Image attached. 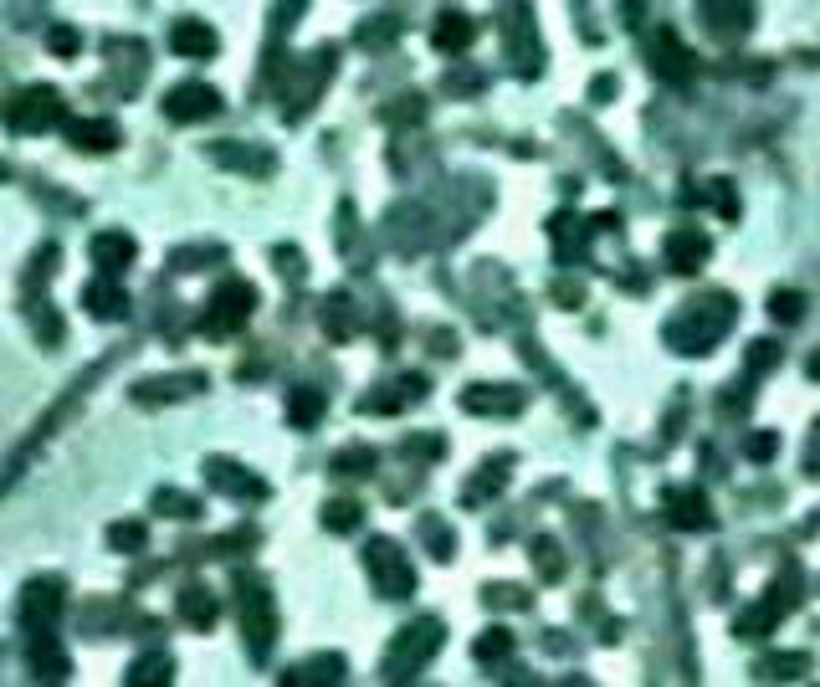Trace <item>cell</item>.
Listing matches in <instances>:
<instances>
[{
	"label": "cell",
	"mask_w": 820,
	"mask_h": 687,
	"mask_svg": "<svg viewBox=\"0 0 820 687\" xmlns=\"http://www.w3.org/2000/svg\"><path fill=\"white\" fill-rule=\"evenodd\" d=\"M733 318H739V303L729 293H702V298L682 303L677 314L667 318V344L677 355H708L723 334L733 329Z\"/></svg>",
	"instance_id": "cell-1"
},
{
	"label": "cell",
	"mask_w": 820,
	"mask_h": 687,
	"mask_svg": "<svg viewBox=\"0 0 820 687\" xmlns=\"http://www.w3.org/2000/svg\"><path fill=\"white\" fill-rule=\"evenodd\" d=\"M441 642H447V631H441V621L436 615H426V621H411V626L390 642L385 652V677L390 683H405V677H416L426 662L441 652Z\"/></svg>",
	"instance_id": "cell-2"
},
{
	"label": "cell",
	"mask_w": 820,
	"mask_h": 687,
	"mask_svg": "<svg viewBox=\"0 0 820 687\" xmlns=\"http://www.w3.org/2000/svg\"><path fill=\"white\" fill-rule=\"evenodd\" d=\"M237 611H241V631H247L252 657H267L272 642H277V606H272V590L256 575H241L237 580Z\"/></svg>",
	"instance_id": "cell-3"
},
{
	"label": "cell",
	"mask_w": 820,
	"mask_h": 687,
	"mask_svg": "<svg viewBox=\"0 0 820 687\" xmlns=\"http://www.w3.org/2000/svg\"><path fill=\"white\" fill-rule=\"evenodd\" d=\"M795 600H800V569H785L775 590H769L764 600H754V606H748V611L733 621V636H744V642H754V636H769V631H775L779 621L795 611Z\"/></svg>",
	"instance_id": "cell-4"
},
{
	"label": "cell",
	"mask_w": 820,
	"mask_h": 687,
	"mask_svg": "<svg viewBox=\"0 0 820 687\" xmlns=\"http://www.w3.org/2000/svg\"><path fill=\"white\" fill-rule=\"evenodd\" d=\"M364 569H370L374 590L385 600H405L416 590V569H411V559H405V549L395 538H370L364 544Z\"/></svg>",
	"instance_id": "cell-5"
},
{
	"label": "cell",
	"mask_w": 820,
	"mask_h": 687,
	"mask_svg": "<svg viewBox=\"0 0 820 687\" xmlns=\"http://www.w3.org/2000/svg\"><path fill=\"white\" fill-rule=\"evenodd\" d=\"M57 123H67V103L57 88H26L21 98L6 103V129L11 134H52Z\"/></svg>",
	"instance_id": "cell-6"
},
{
	"label": "cell",
	"mask_w": 820,
	"mask_h": 687,
	"mask_svg": "<svg viewBox=\"0 0 820 687\" xmlns=\"http://www.w3.org/2000/svg\"><path fill=\"white\" fill-rule=\"evenodd\" d=\"M252 314H256V287L241 283V277H231V283H221L216 293H210L206 314H200V329L221 339V334H237Z\"/></svg>",
	"instance_id": "cell-7"
},
{
	"label": "cell",
	"mask_w": 820,
	"mask_h": 687,
	"mask_svg": "<svg viewBox=\"0 0 820 687\" xmlns=\"http://www.w3.org/2000/svg\"><path fill=\"white\" fill-rule=\"evenodd\" d=\"M62 606H67V596H62V580H26L21 585V596H15V626L26 631V636H36V631H57V615Z\"/></svg>",
	"instance_id": "cell-8"
},
{
	"label": "cell",
	"mask_w": 820,
	"mask_h": 687,
	"mask_svg": "<svg viewBox=\"0 0 820 687\" xmlns=\"http://www.w3.org/2000/svg\"><path fill=\"white\" fill-rule=\"evenodd\" d=\"M221 113V92L210 83H179V88L164 92V119L175 123H206Z\"/></svg>",
	"instance_id": "cell-9"
},
{
	"label": "cell",
	"mask_w": 820,
	"mask_h": 687,
	"mask_svg": "<svg viewBox=\"0 0 820 687\" xmlns=\"http://www.w3.org/2000/svg\"><path fill=\"white\" fill-rule=\"evenodd\" d=\"M698 15L718 42H739L754 31V0H698Z\"/></svg>",
	"instance_id": "cell-10"
},
{
	"label": "cell",
	"mask_w": 820,
	"mask_h": 687,
	"mask_svg": "<svg viewBox=\"0 0 820 687\" xmlns=\"http://www.w3.org/2000/svg\"><path fill=\"white\" fill-rule=\"evenodd\" d=\"M646 52H652V73L662 77V83H687V77H692V67H698L677 31H656Z\"/></svg>",
	"instance_id": "cell-11"
},
{
	"label": "cell",
	"mask_w": 820,
	"mask_h": 687,
	"mask_svg": "<svg viewBox=\"0 0 820 687\" xmlns=\"http://www.w3.org/2000/svg\"><path fill=\"white\" fill-rule=\"evenodd\" d=\"M662 252H667L671 272H698L702 262L713 257V241H708V231H698V226H677V231H667Z\"/></svg>",
	"instance_id": "cell-12"
},
{
	"label": "cell",
	"mask_w": 820,
	"mask_h": 687,
	"mask_svg": "<svg viewBox=\"0 0 820 687\" xmlns=\"http://www.w3.org/2000/svg\"><path fill=\"white\" fill-rule=\"evenodd\" d=\"M88 257H92V268L103 272V277H123V272L134 268V237L129 231H98V237L88 241Z\"/></svg>",
	"instance_id": "cell-13"
},
{
	"label": "cell",
	"mask_w": 820,
	"mask_h": 687,
	"mask_svg": "<svg viewBox=\"0 0 820 687\" xmlns=\"http://www.w3.org/2000/svg\"><path fill=\"white\" fill-rule=\"evenodd\" d=\"M206 482L216 488V493H226V498H267V482L256 478V472H247L241 462H231V457H210Z\"/></svg>",
	"instance_id": "cell-14"
},
{
	"label": "cell",
	"mask_w": 820,
	"mask_h": 687,
	"mask_svg": "<svg viewBox=\"0 0 820 687\" xmlns=\"http://www.w3.org/2000/svg\"><path fill=\"white\" fill-rule=\"evenodd\" d=\"M216 46H221V36H216V26H206L200 15H179L175 26H170V52H175V57L206 62V57H216Z\"/></svg>",
	"instance_id": "cell-15"
},
{
	"label": "cell",
	"mask_w": 820,
	"mask_h": 687,
	"mask_svg": "<svg viewBox=\"0 0 820 687\" xmlns=\"http://www.w3.org/2000/svg\"><path fill=\"white\" fill-rule=\"evenodd\" d=\"M507 57H513V67H518L523 77L538 73V42H534V15H528V6H513V11H507Z\"/></svg>",
	"instance_id": "cell-16"
},
{
	"label": "cell",
	"mask_w": 820,
	"mask_h": 687,
	"mask_svg": "<svg viewBox=\"0 0 820 687\" xmlns=\"http://www.w3.org/2000/svg\"><path fill=\"white\" fill-rule=\"evenodd\" d=\"M26 662H31V677H42V683H62V677L73 673V662H67V652H62V642L52 631L26 636Z\"/></svg>",
	"instance_id": "cell-17"
},
{
	"label": "cell",
	"mask_w": 820,
	"mask_h": 687,
	"mask_svg": "<svg viewBox=\"0 0 820 687\" xmlns=\"http://www.w3.org/2000/svg\"><path fill=\"white\" fill-rule=\"evenodd\" d=\"M83 308H88L98 324H119V318H129V293H123L113 277H92L88 287H83Z\"/></svg>",
	"instance_id": "cell-18"
},
{
	"label": "cell",
	"mask_w": 820,
	"mask_h": 687,
	"mask_svg": "<svg viewBox=\"0 0 820 687\" xmlns=\"http://www.w3.org/2000/svg\"><path fill=\"white\" fill-rule=\"evenodd\" d=\"M462 411H472V416H518V411H523V390H513V385H472V390H462Z\"/></svg>",
	"instance_id": "cell-19"
},
{
	"label": "cell",
	"mask_w": 820,
	"mask_h": 687,
	"mask_svg": "<svg viewBox=\"0 0 820 687\" xmlns=\"http://www.w3.org/2000/svg\"><path fill=\"white\" fill-rule=\"evenodd\" d=\"M62 129H67V139H73V150H83V154H113L119 150V139H123L113 119H67Z\"/></svg>",
	"instance_id": "cell-20"
},
{
	"label": "cell",
	"mask_w": 820,
	"mask_h": 687,
	"mask_svg": "<svg viewBox=\"0 0 820 687\" xmlns=\"http://www.w3.org/2000/svg\"><path fill=\"white\" fill-rule=\"evenodd\" d=\"M478 42V21L467 11H441L431 26V46L436 52H447V57H462L467 46Z\"/></svg>",
	"instance_id": "cell-21"
},
{
	"label": "cell",
	"mask_w": 820,
	"mask_h": 687,
	"mask_svg": "<svg viewBox=\"0 0 820 687\" xmlns=\"http://www.w3.org/2000/svg\"><path fill=\"white\" fill-rule=\"evenodd\" d=\"M662 503H667V519L677 523V528H713L708 498H702L698 488H667V493H662Z\"/></svg>",
	"instance_id": "cell-22"
},
{
	"label": "cell",
	"mask_w": 820,
	"mask_h": 687,
	"mask_svg": "<svg viewBox=\"0 0 820 687\" xmlns=\"http://www.w3.org/2000/svg\"><path fill=\"white\" fill-rule=\"evenodd\" d=\"M206 380L200 374H160V380H144L134 385V401L139 405H164V401H185V395H200Z\"/></svg>",
	"instance_id": "cell-23"
},
{
	"label": "cell",
	"mask_w": 820,
	"mask_h": 687,
	"mask_svg": "<svg viewBox=\"0 0 820 687\" xmlns=\"http://www.w3.org/2000/svg\"><path fill=\"white\" fill-rule=\"evenodd\" d=\"M175 615L185 621V626L206 631L216 626V615H221V600H216V590H206V585H185L175 596Z\"/></svg>",
	"instance_id": "cell-24"
},
{
	"label": "cell",
	"mask_w": 820,
	"mask_h": 687,
	"mask_svg": "<svg viewBox=\"0 0 820 687\" xmlns=\"http://www.w3.org/2000/svg\"><path fill=\"white\" fill-rule=\"evenodd\" d=\"M411 401H426V380H420V374H405V380H395V385L390 390H374V395H364V401H359V411H405V405Z\"/></svg>",
	"instance_id": "cell-25"
},
{
	"label": "cell",
	"mask_w": 820,
	"mask_h": 687,
	"mask_svg": "<svg viewBox=\"0 0 820 687\" xmlns=\"http://www.w3.org/2000/svg\"><path fill=\"white\" fill-rule=\"evenodd\" d=\"M328 401H324V390L318 385H298L293 395H287V421L298 426V432H314L318 421H324Z\"/></svg>",
	"instance_id": "cell-26"
},
{
	"label": "cell",
	"mask_w": 820,
	"mask_h": 687,
	"mask_svg": "<svg viewBox=\"0 0 820 687\" xmlns=\"http://www.w3.org/2000/svg\"><path fill=\"white\" fill-rule=\"evenodd\" d=\"M503 482H507V457H492V462L482 467V478H472L462 488V503H467V509H478V503H488V498L498 493Z\"/></svg>",
	"instance_id": "cell-27"
},
{
	"label": "cell",
	"mask_w": 820,
	"mask_h": 687,
	"mask_svg": "<svg viewBox=\"0 0 820 687\" xmlns=\"http://www.w3.org/2000/svg\"><path fill=\"white\" fill-rule=\"evenodd\" d=\"M164 683H175V662L164 652H150V657H139L129 667V687H164Z\"/></svg>",
	"instance_id": "cell-28"
},
{
	"label": "cell",
	"mask_w": 820,
	"mask_h": 687,
	"mask_svg": "<svg viewBox=\"0 0 820 687\" xmlns=\"http://www.w3.org/2000/svg\"><path fill=\"white\" fill-rule=\"evenodd\" d=\"M210 154H216L221 165L247 170V175H272V170H277V160H272L267 150H237V144H216Z\"/></svg>",
	"instance_id": "cell-29"
},
{
	"label": "cell",
	"mask_w": 820,
	"mask_h": 687,
	"mask_svg": "<svg viewBox=\"0 0 820 687\" xmlns=\"http://www.w3.org/2000/svg\"><path fill=\"white\" fill-rule=\"evenodd\" d=\"M359 523H364V509H359L354 498H334V503H324L328 534H349V528H359Z\"/></svg>",
	"instance_id": "cell-30"
},
{
	"label": "cell",
	"mask_w": 820,
	"mask_h": 687,
	"mask_svg": "<svg viewBox=\"0 0 820 687\" xmlns=\"http://www.w3.org/2000/svg\"><path fill=\"white\" fill-rule=\"evenodd\" d=\"M287 683H343V657L303 662V667H293V673H287Z\"/></svg>",
	"instance_id": "cell-31"
},
{
	"label": "cell",
	"mask_w": 820,
	"mask_h": 687,
	"mask_svg": "<svg viewBox=\"0 0 820 687\" xmlns=\"http://www.w3.org/2000/svg\"><path fill=\"white\" fill-rule=\"evenodd\" d=\"M108 544L119 554H144V544H150V528L139 519H119L113 528H108Z\"/></svg>",
	"instance_id": "cell-32"
},
{
	"label": "cell",
	"mask_w": 820,
	"mask_h": 687,
	"mask_svg": "<svg viewBox=\"0 0 820 687\" xmlns=\"http://www.w3.org/2000/svg\"><path fill=\"white\" fill-rule=\"evenodd\" d=\"M324 334L328 339H349V334H354V308H349V298L324 303Z\"/></svg>",
	"instance_id": "cell-33"
},
{
	"label": "cell",
	"mask_w": 820,
	"mask_h": 687,
	"mask_svg": "<svg viewBox=\"0 0 820 687\" xmlns=\"http://www.w3.org/2000/svg\"><path fill=\"white\" fill-rule=\"evenodd\" d=\"M154 509L164 513V519H200V503H195L190 493H175V488H160V493H154Z\"/></svg>",
	"instance_id": "cell-34"
},
{
	"label": "cell",
	"mask_w": 820,
	"mask_h": 687,
	"mask_svg": "<svg viewBox=\"0 0 820 687\" xmlns=\"http://www.w3.org/2000/svg\"><path fill=\"white\" fill-rule=\"evenodd\" d=\"M507 652H513V631H488V636L472 642V657L478 662H503Z\"/></svg>",
	"instance_id": "cell-35"
},
{
	"label": "cell",
	"mask_w": 820,
	"mask_h": 687,
	"mask_svg": "<svg viewBox=\"0 0 820 687\" xmlns=\"http://www.w3.org/2000/svg\"><path fill=\"white\" fill-rule=\"evenodd\" d=\"M370 467H374V451L370 447H349V451H339V457H334V472H339V478H364Z\"/></svg>",
	"instance_id": "cell-36"
},
{
	"label": "cell",
	"mask_w": 820,
	"mask_h": 687,
	"mask_svg": "<svg viewBox=\"0 0 820 687\" xmlns=\"http://www.w3.org/2000/svg\"><path fill=\"white\" fill-rule=\"evenodd\" d=\"M534 565H538L544 580H559V575H565V554H559L554 538H538V544H534Z\"/></svg>",
	"instance_id": "cell-37"
},
{
	"label": "cell",
	"mask_w": 820,
	"mask_h": 687,
	"mask_svg": "<svg viewBox=\"0 0 820 687\" xmlns=\"http://www.w3.org/2000/svg\"><path fill=\"white\" fill-rule=\"evenodd\" d=\"M769 314H775L779 324H800V318H806V298L790 293V287H779L775 298H769Z\"/></svg>",
	"instance_id": "cell-38"
},
{
	"label": "cell",
	"mask_w": 820,
	"mask_h": 687,
	"mask_svg": "<svg viewBox=\"0 0 820 687\" xmlns=\"http://www.w3.org/2000/svg\"><path fill=\"white\" fill-rule=\"evenodd\" d=\"M46 46H52L57 57H77V52H83V36H77L73 26H52L46 31Z\"/></svg>",
	"instance_id": "cell-39"
},
{
	"label": "cell",
	"mask_w": 820,
	"mask_h": 687,
	"mask_svg": "<svg viewBox=\"0 0 820 687\" xmlns=\"http://www.w3.org/2000/svg\"><path fill=\"white\" fill-rule=\"evenodd\" d=\"M800 673H810L806 657H769V662H759V677H800Z\"/></svg>",
	"instance_id": "cell-40"
},
{
	"label": "cell",
	"mask_w": 820,
	"mask_h": 687,
	"mask_svg": "<svg viewBox=\"0 0 820 687\" xmlns=\"http://www.w3.org/2000/svg\"><path fill=\"white\" fill-rule=\"evenodd\" d=\"M401 36V21L390 15V21H370V26H359V42L364 46H380V42H395Z\"/></svg>",
	"instance_id": "cell-41"
},
{
	"label": "cell",
	"mask_w": 820,
	"mask_h": 687,
	"mask_svg": "<svg viewBox=\"0 0 820 687\" xmlns=\"http://www.w3.org/2000/svg\"><path fill=\"white\" fill-rule=\"evenodd\" d=\"M744 451L754 457V462H769V457L779 451V436H775V432H754V436L744 441Z\"/></svg>",
	"instance_id": "cell-42"
},
{
	"label": "cell",
	"mask_w": 820,
	"mask_h": 687,
	"mask_svg": "<svg viewBox=\"0 0 820 687\" xmlns=\"http://www.w3.org/2000/svg\"><path fill=\"white\" fill-rule=\"evenodd\" d=\"M420 534L431 538V554H436V559H451V534L441 528V523H436V519H420Z\"/></svg>",
	"instance_id": "cell-43"
},
{
	"label": "cell",
	"mask_w": 820,
	"mask_h": 687,
	"mask_svg": "<svg viewBox=\"0 0 820 687\" xmlns=\"http://www.w3.org/2000/svg\"><path fill=\"white\" fill-rule=\"evenodd\" d=\"M775 364H779V344L759 339L754 349H748V370H775Z\"/></svg>",
	"instance_id": "cell-44"
},
{
	"label": "cell",
	"mask_w": 820,
	"mask_h": 687,
	"mask_svg": "<svg viewBox=\"0 0 820 687\" xmlns=\"http://www.w3.org/2000/svg\"><path fill=\"white\" fill-rule=\"evenodd\" d=\"M806 472L810 478H820V421L810 426V447H806Z\"/></svg>",
	"instance_id": "cell-45"
},
{
	"label": "cell",
	"mask_w": 820,
	"mask_h": 687,
	"mask_svg": "<svg viewBox=\"0 0 820 687\" xmlns=\"http://www.w3.org/2000/svg\"><path fill=\"white\" fill-rule=\"evenodd\" d=\"M277 268H283V277H303V257L283 247V252H277Z\"/></svg>",
	"instance_id": "cell-46"
},
{
	"label": "cell",
	"mask_w": 820,
	"mask_h": 687,
	"mask_svg": "<svg viewBox=\"0 0 820 687\" xmlns=\"http://www.w3.org/2000/svg\"><path fill=\"white\" fill-rule=\"evenodd\" d=\"M447 88L457 92V88H482V73H451L447 77Z\"/></svg>",
	"instance_id": "cell-47"
},
{
	"label": "cell",
	"mask_w": 820,
	"mask_h": 687,
	"mask_svg": "<svg viewBox=\"0 0 820 687\" xmlns=\"http://www.w3.org/2000/svg\"><path fill=\"white\" fill-rule=\"evenodd\" d=\"M810 370H816V374H820V359H816V364H810Z\"/></svg>",
	"instance_id": "cell-48"
}]
</instances>
